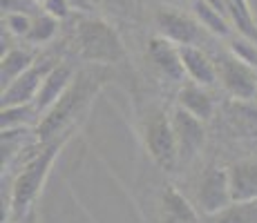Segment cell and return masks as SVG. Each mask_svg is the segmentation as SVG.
<instances>
[{
	"instance_id": "cell-19",
	"label": "cell",
	"mask_w": 257,
	"mask_h": 223,
	"mask_svg": "<svg viewBox=\"0 0 257 223\" xmlns=\"http://www.w3.org/2000/svg\"><path fill=\"white\" fill-rule=\"evenodd\" d=\"M210 223H257V201L233 203L224 212L210 216Z\"/></svg>"
},
{
	"instance_id": "cell-11",
	"label": "cell",
	"mask_w": 257,
	"mask_h": 223,
	"mask_svg": "<svg viewBox=\"0 0 257 223\" xmlns=\"http://www.w3.org/2000/svg\"><path fill=\"white\" fill-rule=\"evenodd\" d=\"M74 76H76V69H74L70 63L58 61L56 65H54V69L45 76L41 89H38L36 101H34V107H36L38 116L43 118V114H45L47 110H52V105L65 94V89L70 87Z\"/></svg>"
},
{
	"instance_id": "cell-22",
	"label": "cell",
	"mask_w": 257,
	"mask_h": 223,
	"mask_svg": "<svg viewBox=\"0 0 257 223\" xmlns=\"http://www.w3.org/2000/svg\"><path fill=\"white\" fill-rule=\"evenodd\" d=\"M3 23L7 25V29L14 34V36H29V29H32L34 18H29L25 12H9L3 16Z\"/></svg>"
},
{
	"instance_id": "cell-9",
	"label": "cell",
	"mask_w": 257,
	"mask_h": 223,
	"mask_svg": "<svg viewBox=\"0 0 257 223\" xmlns=\"http://www.w3.org/2000/svg\"><path fill=\"white\" fill-rule=\"evenodd\" d=\"M155 23H157V29H159V36L168 38L170 43L179 45H197L201 41V25L192 18L184 16L179 12H172V9H159L155 14Z\"/></svg>"
},
{
	"instance_id": "cell-4",
	"label": "cell",
	"mask_w": 257,
	"mask_h": 223,
	"mask_svg": "<svg viewBox=\"0 0 257 223\" xmlns=\"http://www.w3.org/2000/svg\"><path fill=\"white\" fill-rule=\"evenodd\" d=\"M143 145L159 170L175 172V167L179 165V147L172 130V118L157 105L148 107V114L143 118Z\"/></svg>"
},
{
	"instance_id": "cell-3",
	"label": "cell",
	"mask_w": 257,
	"mask_h": 223,
	"mask_svg": "<svg viewBox=\"0 0 257 223\" xmlns=\"http://www.w3.org/2000/svg\"><path fill=\"white\" fill-rule=\"evenodd\" d=\"M76 54L90 65H114L125 58V45L110 23L94 16H78L74 25Z\"/></svg>"
},
{
	"instance_id": "cell-24",
	"label": "cell",
	"mask_w": 257,
	"mask_h": 223,
	"mask_svg": "<svg viewBox=\"0 0 257 223\" xmlns=\"http://www.w3.org/2000/svg\"><path fill=\"white\" fill-rule=\"evenodd\" d=\"M72 9H81V12H90L92 9V0H70Z\"/></svg>"
},
{
	"instance_id": "cell-2",
	"label": "cell",
	"mask_w": 257,
	"mask_h": 223,
	"mask_svg": "<svg viewBox=\"0 0 257 223\" xmlns=\"http://www.w3.org/2000/svg\"><path fill=\"white\" fill-rule=\"evenodd\" d=\"M78 130V125L70 127L67 132H63L58 138L49 143H43V147L36 152L21 170V174L16 176L12 185V196H9V207H12V216L14 219H23L29 210H34L38 194H41L43 185H45L49 172H52L54 161L58 158V154L63 152V147L67 145V141L72 138V134Z\"/></svg>"
},
{
	"instance_id": "cell-6",
	"label": "cell",
	"mask_w": 257,
	"mask_h": 223,
	"mask_svg": "<svg viewBox=\"0 0 257 223\" xmlns=\"http://www.w3.org/2000/svg\"><path fill=\"white\" fill-rule=\"evenodd\" d=\"M197 207L204 214L215 216L224 212L228 205H233V196H230V183H228V170L221 167H208L201 174L197 183Z\"/></svg>"
},
{
	"instance_id": "cell-21",
	"label": "cell",
	"mask_w": 257,
	"mask_h": 223,
	"mask_svg": "<svg viewBox=\"0 0 257 223\" xmlns=\"http://www.w3.org/2000/svg\"><path fill=\"white\" fill-rule=\"evenodd\" d=\"M228 49H230V54L239 58L241 63H246V65L257 69V43H253L250 38L239 36V34H237V36L230 38Z\"/></svg>"
},
{
	"instance_id": "cell-18",
	"label": "cell",
	"mask_w": 257,
	"mask_h": 223,
	"mask_svg": "<svg viewBox=\"0 0 257 223\" xmlns=\"http://www.w3.org/2000/svg\"><path fill=\"white\" fill-rule=\"evenodd\" d=\"M0 125L5 130H21V127H27L29 123L41 121L34 103H27V105H12V107H3V114H0Z\"/></svg>"
},
{
	"instance_id": "cell-23",
	"label": "cell",
	"mask_w": 257,
	"mask_h": 223,
	"mask_svg": "<svg viewBox=\"0 0 257 223\" xmlns=\"http://www.w3.org/2000/svg\"><path fill=\"white\" fill-rule=\"evenodd\" d=\"M43 7H45V14L54 16L56 21H63V18L70 16L72 5H70V0H45Z\"/></svg>"
},
{
	"instance_id": "cell-27",
	"label": "cell",
	"mask_w": 257,
	"mask_h": 223,
	"mask_svg": "<svg viewBox=\"0 0 257 223\" xmlns=\"http://www.w3.org/2000/svg\"><path fill=\"white\" fill-rule=\"evenodd\" d=\"M36 3H45V0H36Z\"/></svg>"
},
{
	"instance_id": "cell-1",
	"label": "cell",
	"mask_w": 257,
	"mask_h": 223,
	"mask_svg": "<svg viewBox=\"0 0 257 223\" xmlns=\"http://www.w3.org/2000/svg\"><path fill=\"white\" fill-rule=\"evenodd\" d=\"M110 81V72L105 65H90L78 69L70 87L65 89L61 98L52 105V110L43 114V118L36 125V138L41 143H49L58 138L63 132L78 125L81 114L87 110V105L94 101L101 87Z\"/></svg>"
},
{
	"instance_id": "cell-26",
	"label": "cell",
	"mask_w": 257,
	"mask_h": 223,
	"mask_svg": "<svg viewBox=\"0 0 257 223\" xmlns=\"http://www.w3.org/2000/svg\"><path fill=\"white\" fill-rule=\"evenodd\" d=\"M107 5H114V7H125V0H103Z\"/></svg>"
},
{
	"instance_id": "cell-5",
	"label": "cell",
	"mask_w": 257,
	"mask_h": 223,
	"mask_svg": "<svg viewBox=\"0 0 257 223\" xmlns=\"http://www.w3.org/2000/svg\"><path fill=\"white\" fill-rule=\"evenodd\" d=\"M217 76L224 89L237 101H250L257 96V69L241 63L233 54H221L217 58Z\"/></svg>"
},
{
	"instance_id": "cell-20",
	"label": "cell",
	"mask_w": 257,
	"mask_h": 223,
	"mask_svg": "<svg viewBox=\"0 0 257 223\" xmlns=\"http://www.w3.org/2000/svg\"><path fill=\"white\" fill-rule=\"evenodd\" d=\"M58 32V21L49 14H41V16L34 18L32 23V29H29V36L27 41L34 43V45H43V43H49Z\"/></svg>"
},
{
	"instance_id": "cell-12",
	"label": "cell",
	"mask_w": 257,
	"mask_h": 223,
	"mask_svg": "<svg viewBox=\"0 0 257 223\" xmlns=\"http://www.w3.org/2000/svg\"><path fill=\"white\" fill-rule=\"evenodd\" d=\"M159 223H199L195 205L175 185H166L159 196Z\"/></svg>"
},
{
	"instance_id": "cell-7",
	"label": "cell",
	"mask_w": 257,
	"mask_h": 223,
	"mask_svg": "<svg viewBox=\"0 0 257 223\" xmlns=\"http://www.w3.org/2000/svg\"><path fill=\"white\" fill-rule=\"evenodd\" d=\"M170 118H172V130H175L177 136V147H179V163L192 161L206 143L204 121L192 116L190 112H186L179 105L170 112Z\"/></svg>"
},
{
	"instance_id": "cell-17",
	"label": "cell",
	"mask_w": 257,
	"mask_h": 223,
	"mask_svg": "<svg viewBox=\"0 0 257 223\" xmlns=\"http://www.w3.org/2000/svg\"><path fill=\"white\" fill-rule=\"evenodd\" d=\"M36 63L34 52L23 47H14L7 54H3V67H0V78H3V89L9 87L18 76H23L29 67Z\"/></svg>"
},
{
	"instance_id": "cell-13",
	"label": "cell",
	"mask_w": 257,
	"mask_h": 223,
	"mask_svg": "<svg viewBox=\"0 0 257 223\" xmlns=\"http://www.w3.org/2000/svg\"><path fill=\"white\" fill-rule=\"evenodd\" d=\"M233 203L257 201V161H237L228 167Z\"/></svg>"
},
{
	"instance_id": "cell-15",
	"label": "cell",
	"mask_w": 257,
	"mask_h": 223,
	"mask_svg": "<svg viewBox=\"0 0 257 223\" xmlns=\"http://www.w3.org/2000/svg\"><path fill=\"white\" fill-rule=\"evenodd\" d=\"M177 105L184 107L186 112H190L192 116L201 118V121H208V118L215 114V101L208 92H206L204 85L195 81H188L181 85L179 94H177Z\"/></svg>"
},
{
	"instance_id": "cell-25",
	"label": "cell",
	"mask_w": 257,
	"mask_h": 223,
	"mask_svg": "<svg viewBox=\"0 0 257 223\" xmlns=\"http://www.w3.org/2000/svg\"><path fill=\"white\" fill-rule=\"evenodd\" d=\"M38 221V214H36V210H29L27 214L23 216V219H18L16 223H36Z\"/></svg>"
},
{
	"instance_id": "cell-10",
	"label": "cell",
	"mask_w": 257,
	"mask_h": 223,
	"mask_svg": "<svg viewBox=\"0 0 257 223\" xmlns=\"http://www.w3.org/2000/svg\"><path fill=\"white\" fill-rule=\"evenodd\" d=\"M148 58H150L152 67L172 83H184L186 69H184V61H181V52L179 45L170 43L164 36H152L148 41Z\"/></svg>"
},
{
	"instance_id": "cell-14",
	"label": "cell",
	"mask_w": 257,
	"mask_h": 223,
	"mask_svg": "<svg viewBox=\"0 0 257 223\" xmlns=\"http://www.w3.org/2000/svg\"><path fill=\"white\" fill-rule=\"evenodd\" d=\"M181 61H184L186 76H190V81L199 83L204 87H210L219 81L217 76V65L208 58V54L201 52L197 45H184L179 47Z\"/></svg>"
},
{
	"instance_id": "cell-16",
	"label": "cell",
	"mask_w": 257,
	"mask_h": 223,
	"mask_svg": "<svg viewBox=\"0 0 257 223\" xmlns=\"http://www.w3.org/2000/svg\"><path fill=\"white\" fill-rule=\"evenodd\" d=\"M192 14H195V21L215 36L226 38L233 34V25H230L228 16L219 12L215 5H210L208 0H192Z\"/></svg>"
},
{
	"instance_id": "cell-8",
	"label": "cell",
	"mask_w": 257,
	"mask_h": 223,
	"mask_svg": "<svg viewBox=\"0 0 257 223\" xmlns=\"http://www.w3.org/2000/svg\"><path fill=\"white\" fill-rule=\"evenodd\" d=\"M56 63L58 61H54V58H41V61L34 63L23 76H18L12 85L3 89V107L27 105V103L36 101L38 89H41L45 76L52 72Z\"/></svg>"
}]
</instances>
